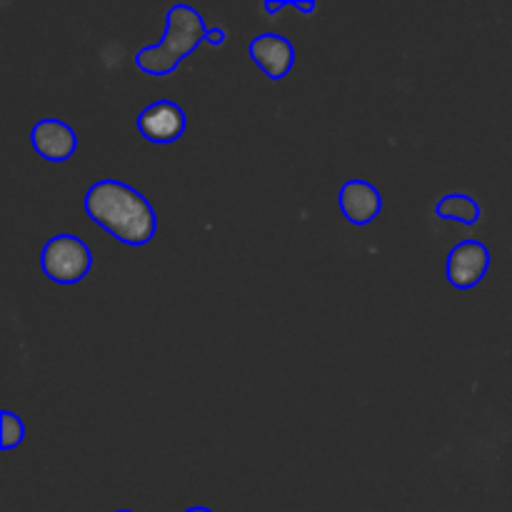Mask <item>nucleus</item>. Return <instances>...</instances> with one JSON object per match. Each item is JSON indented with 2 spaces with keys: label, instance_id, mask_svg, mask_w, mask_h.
<instances>
[{
  "label": "nucleus",
  "instance_id": "obj_1",
  "mask_svg": "<svg viewBox=\"0 0 512 512\" xmlns=\"http://www.w3.org/2000/svg\"><path fill=\"white\" fill-rule=\"evenodd\" d=\"M85 213L125 245H148L158 230L153 205L130 185L120 180H100L85 193Z\"/></svg>",
  "mask_w": 512,
  "mask_h": 512
},
{
  "label": "nucleus",
  "instance_id": "obj_2",
  "mask_svg": "<svg viewBox=\"0 0 512 512\" xmlns=\"http://www.w3.org/2000/svg\"><path fill=\"white\" fill-rule=\"evenodd\" d=\"M168 28H165V38L158 45H148V48L138 50L135 55V65L148 75H170L180 65V60L188 58L205 38H208V28L205 20L193 5L178 3L168 10Z\"/></svg>",
  "mask_w": 512,
  "mask_h": 512
},
{
  "label": "nucleus",
  "instance_id": "obj_3",
  "mask_svg": "<svg viewBox=\"0 0 512 512\" xmlns=\"http://www.w3.org/2000/svg\"><path fill=\"white\" fill-rule=\"evenodd\" d=\"M90 265H93V255L88 245L68 233L50 238L40 253V268L48 275V280L58 285L80 283L90 273Z\"/></svg>",
  "mask_w": 512,
  "mask_h": 512
},
{
  "label": "nucleus",
  "instance_id": "obj_4",
  "mask_svg": "<svg viewBox=\"0 0 512 512\" xmlns=\"http://www.w3.org/2000/svg\"><path fill=\"white\" fill-rule=\"evenodd\" d=\"M490 268V250L480 240L458 243L448 255V280L453 288L470 290L485 278Z\"/></svg>",
  "mask_w": 512,
  "mask_h": 512
},
{
  "label": "nucleus",
  "instance_id": "obj_5",
  "mask_svg": "<svg viewBox=\"0 0 512 512\" xmlns=\"http://www.w3.org/2000/svg\"><path fill=\"white\" fill-rule=\"evenodd\" d=\"M185 113L173 100H158L138 115V130L150 143L168 145L185 133Z\"/></svg>",
  "mask_w": 512,
  "mask_h": 512
},
{
  "label": "nucleus",
  "instance_id": "obj_6",
  "mask_svg": "<svg viewBox=\"0 0 512 512\" xmlns=\"http://www.w3.org/2000/svg\"><path fill=\"white\" fill-rule=\"evenodd\" d=\"M30 143H33V150L40 158L50 160V163H65L78 148V135L63 120L45 118L33 125Z\"/></svg>",
  "mask_w": 512,
  "mask_h": 512
},
{
  "label": "nucleus",
  "instance_id": "obj_7",
  "mask_svg": "<svg viewBox=\"0 0 512 512\" xmlns=\"http://www.w3.org/2000/svg\"><path fill=\"white\" fill-rule=\"evenodd\" d=\"M250 58L270 80H283L293 70L295 48L285 35L263 33L250 40Z\"/></svg>",
  "mask_w": 512,
  "mask_h": 512
},
{
  "label": "nucleus",
  "instance_id": "obj_8",
  "mask_svg": "<svg viewBox=\"0 0 512 512\" xmlns=\"http://www.w3.org/2000/svg\"><path fill=\"white\" fill-rule=\"evenodd\" d=\"M338 203L345 218L353 225H358V228L373 223L380 215V210H383L380 190L375 188V185H370L368 180H348V183L340 188Z\"/></svg>",
  "mask_w": 512,
  "mask_h": 512
},
{
  "label": "nucleus",
  "instance_id": "obj_9",
  "mask_svg": "<svg viewBox=\"0 0 512 512\" xmlns=\"http://www.w3.org/2000/svg\"><path fill=\"white\" fill-rule=\"evenodd\" d=\"M435 213L440 218H448L455 220V223H463V225H475L480 220V205L475 203L470 195L465 193H450L435 205Z\"/></svg>",
  "mask_w": 512,
  "mask_h": 512
},
{
  "label": "nucleus",
  "instance_id": "obj_10",
  "mask_svg": "<svg viewBox=\"0 0 512 512\" xmlns=\"http://www.w3.org/2000/svg\"><path fill=\"white\" fill-rule=\"evenodd\" d=\"M25 440V425L18 415H13L10 410L0 413V448L3 450H15Z\"/></svg>",
  "mask_w": 512,
  "mask_h": 512
},
{
  "label": "nucleus",
  "instance_id": "obj_11",
  "mask_svg": "<svg viewBox=\"0 0 512 512\" xmlns=\"http://www.w3.org/2000/svg\"><path fill=\"white\" fill-rule=\"evenodd\" d=\"M205 40H208V43L210 45H223L225 43V30H208V38H205Z\"/></svg>",
  "mask_w": 512,
  "mask_h": 512
},
{
  "label": "nucleus",
  "instance_id": "obj_12",
  "mask_svg": "<svg viewBox=\"0 0 512 512\" xmlns=\"http://www.w3.org/2000/svg\"><path fill=\"white\" fill-rule=\"evenodd\" d=\"M290 5H293V8H298V10H303V13H313V10H315L313 3H290Z\"/></svg>",
  "mask_w": 512,
  "mask_h": 512
},
{
  "label": "nucleus",
  "instance_id": "obj_13",
  "mask_svg": "<svg viewBox=\"0 0 512 512\" xmlns=\"http://www.w3.org/2000/svg\"><path fill=\"white\" fill-rule=\"evenodd\" d=\"M185 512H213V510H208V508H200V505H198V508H188V510H185Z\"/></svg>",
  "mask_w": 512,
  "mask_h": 512
},
{
  "label": "nucleus",
  "instance_id": "obj_14",
  "mask_svg": "<svg viewBox=\"0 0 512 512\" xmlns=\"http://www.w3.org/2000/svg\"><path fill=\"white\" fill-rule=\"evenodd\" d=\"M115 512H133V510H115Z\"/></svg>",
  "mask_w": 512,
  "mask_h": 512
}]
</instances>
